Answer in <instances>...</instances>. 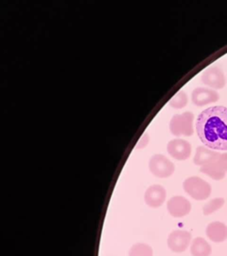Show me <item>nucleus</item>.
Returning a JSON list of instances; mask_svg holds the SVG:
<instances>
[{"mask_svg": "<svg viewBox=\"0 0 227 256\" xmlns=\"http://www.w3.org/2000/svg\"><path fill=\"white\" fill-rule=\"evenodd\" d=\"M196 132L202 142L211 150H227V108L215 106L201 112Z\"/></svg>", "mask_w": 227, "mask_h": 256, "instance_id": "f257e3e1", "label": "nucleus"}, {"mask_svg": "<svg viewBox=\"0 0 227 256\" xmlns=\"http://www.w3.org/2000/svg\"><path fill=\"white\" fill-rule=\"evenodd\" d=\"M183 188L189 196L198 201L207 200L212 194L211 184L197 176H192L185 180Z\"/></svg>", "mask_w": 227, "mask_h": 256, "instance_id": "f03ea898", "label": "nucleus"}, {"mask_svg": "<svg viewBox=\"0 0 227 256\" xmlns=\"http://www.w3.org/2000/svg\"><path fill=\"white\" fill-rule=\"evenodd\" d=\"M194 114L186 112L172 116L170 122V130L175 136H191L194 134Z\"/></svg>", "mask_w": 227, "mask_h": 256, "instance_id": "7ed1b4c3", "label": "nucleus"}, {"mask_svg": "<svg viewBox=\"0 0 227 256\" xmlns=\"http://www.w3.org/2000/svg\"><path fill=\"white\" fill-rule=\"evenodd\" d=\"M148 168L150 172L158 178H168L175 171V166L172 161L161 154L152 156L148 163Z\"/></svg>", "mask_w": 227, "mask_h": 256, "instance_id": "20e7f679", "label": "nucleus"}, {"mask_svg": "<svg viewBox=\"0 0 227 256\" xmlns=\"http://www.w3.org/2000/svg\"><path fill=\"white\" fill-rule=\"evenodd\" d=\"M192 235L187 230H174L168 236V248L172 252H183L188 249L191 243Z\"/></svg>", "mask_w": 227, "mask_h": 256, "instance_id": "39448f33", "label": "nucleus"}, {"mask_svg": "<svg viewBox=\"0 0 227 256\" xmlns=\"http://www.w3.org/2000/svg\"><path fill=\"white\" fill-rule=\"evenodd\" d=\"M202 81L204 84L214 89H222L226 86L227 78L223 70L217 66L207 68L202 75Z\"/></svg>", "mask_w": 227, "mask_h": 256, "instance_id": "423d86ee", "label": "nucleus"}, {"mask_svg": "<svg viewBox=\"0 0 227 256\" xmlns=\"http://www.w3.org/2000/svg\"><path fill=\"white\" fill-rule=\"evenodd\" d=\"M168 212L175 218H181L191 212L192 206L189 200L182 196H172L167 202Z\"/></svg>", "mask_w": 227, "mask_h": 256, "instance_id": "0eeeda50", "label": "nucleus"}, {"mask_svg": "<svg viewBox=\"0 0 227 256\" xmlns=\"http://www.w3.org/2000/svg\"><path fill=\"white\" fill-rule=\"evenodd\" d=\"M167 152L175 160H187L191 156V144L182 139L172 140L168 144Z\"/></svg>", "mask_w": 227, "mask_h": 256, "instance_id": "6e6552de", "label": "nucleus"}, {"mask_svg": "<svg viewBox=\"0 0 227 256\" xmlns=\"http://www.w3.org/2000/svg\"><path fill=\"white\" fill-rule=\"evenodd\" d=\"M166 190L158 184L152 185L145 192V202L149 208H158L166 200Z\"/></svg>", "mask_w": 227, "mask_h": 256, "instance_id": "1a4fd4ad", "label": "nucleus"}, {"mask_svg": "<svg viewBox=\"0 0 227 256\" xmlns=\"http://www.w3.org/2000/svg\"><path fill=\"white\" fill-rule=\"evenodd\" d=\"M220 100V94L209 88H197L192 92L193 104L202 107L208 104H213Z\"/></svg>", "mask_w": 227, "mask_h": 256, "instance_id": "9d476101", "label": "nucleus"}, {"mask_svg": "<svg viewBox=\"0 0 227 256\" xmlns=\"http://www.w3.org/2000/svg\"><path fill=\"white\" fill-rule=\"evenodd\" d=\"M206 235L213 242H224L227 238V226L220 222H213L208 225Z\"/></svg>", "mask_w": 227, "mask_h": 256, "instance_id": "9b49d317", "label": "nucleus"}, {"mask_svg": "<svg viewBox=\"0 0 227 256\" xmlns=\"http://www.w3.org/2000/svg\"><path fill=\"white\" fill-rule=\"evenodd\" d=\"M219 158H220V156H218L216 160H213L211 163L202 166L200 171L203 174H205L208 176H210L213 180H220L224 179L225 176H226V174H227V171L225 170L223 166L220 163Z\"/></svg>", "mask_w": 227, "mask_h": 256, "instance_id": "f8f14e48", "label": "nucleus"}, {"mask_svg": "<svg viewBox=\"0 0 227 256\" xmlns=\"http://www.w3.org/2000/svg\"><path fill=\"white\" fill-rule=\"evenodd\" d=\"M220 152L212 150L207 147L204 146H199L196 150V156L194 158V162L196 166H204L205 164H209L212 162L213 160H216L218 156H220Z\"/></svg>", "mask_w": 227, "mask_h": 256, "instance_id": "ddd939ff", "label": "nucleus"}, {"mask_svg": "<svg viewBox=\"0 0 227 256\" xmlns=\"http://www.w3.org/2000/svg\"><path fill=\"white\" fill-rule=\"evenodd\" d=\"M212 246L204 238H196L191 244V254L193 256H210L212 254Z\"/></svg>", "mask_w": 227, "mask_h": 256, "instance_id": "4468645a", "label": "nucleus"}, {"mask_svg": "<svg viewBox=\"0 0 227 256\" xmlns=\"http://www.w3.org/2000/svg\"><path fill=\"white\" fill-rule=\"evenodd\" d=\"M154 252L151 246L145 243H137L133 244L130 251L129 256H153Z\"/></svg>", "mask_w": 227, "mask_h": 256, "instance_id": "2eb2a0df", "label": "nucleus"}, {"mask_svg": "<svg viewBox=\"0 0 227 256\" xmlns=\"http://www.w3.org/2000/svg\"><path fill=\"white\" fill-rule=\"evenodd\" d=\"M188 102V97L187 94L184 91H180L172 97V100L169 102V104L172 106V108L180 110V108H183Z\"/></svg>", "mask_w": 227, "mask_h": 256, "instance_id": "dca6fc26", "label": "nucleus"}, {"mask_svg": "<svg viewBox=\"0 0 227 256\" xmlns=\"http://www.w3.org/2000/svg\"><path fill=\"white\" fill-rule=\"evenodd\" d=\"M225 204V200L223 198H217L211 200L204 206V214L205 216H210L213 212L219 210Z\"/></svg>", "mask_w": 227, "mask_h": 256, "instance_id": "f3484780", "label": "nucleus"}, {"mask_svg": "<svg viewBox=\"0 0 227 256\" xmlns=\"http://www.w3.org/2000/svg\"><path fill=\"white\" fill-rule=\"evenodd\" d=\"M149 142V138H148V134H144V136L140 138L139 144L137 145V148H144Z\"/></svg>", "mask_w": 227, "mask_h": 256, "instance_id": "a211bd4d", "label": "nucleus"}]
</instances>
